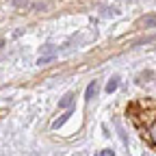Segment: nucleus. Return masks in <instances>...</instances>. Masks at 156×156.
I'll return each mask as SVG.
<instances>
[{
  "mask_svg": "<svg viewBox=\"0 0 156 156\" xmlns=\"http://www.w3.org/2000/svg\"><path fill=\"white\" fill-rule=\"evenodd\" d=\"M74 93H65L63 98H61V102H58V108H69L72 104H74Z\"/></svg>",
  "mask_w": 156,
  "mask_h": 156,
  "instance_id": "obj_2",
  "label": "nucleus"
},
{
  "mask_svg": "<svg viewBox=\"0 0 156 156\" xmlns=\"http://www.w3.org/2000/svg\"><path fill=\"white\" fill-rule=\"evenodd\" d=\"M52 58H54V54H41V56L37 58V65H48Z\"/></svg>",
  "mask_w": 156,
  "mask_h": 156,
  "instance_id": "obj_5",
  "label": "nucleus"
},
{
  "mask_svg": "<svg viewBox=\"0 0 156 156\" xmlns=\"http://www.w3.org/2000/svg\"><path fill=\"white\" fill-rule=\"evenodd\" d=\"M95 156H115V154H113V150H102V152H98Z\"/></svg>",
  "mask_w": 156,
  "mask_h": 156,
  "instance_id": "obj_9",
  "label": "nucleus"
},
{
  "mask_svg": "<svg viewBox=\"0 0 156 156\" xmlns=\"http://www.w3.org/2000/svg\"><path fill=\"white\" fill-rule=\"evenodd\" d=\"M98 91H100V83H98V80H91V83L87 85V91H85V100L91 102L93 98L98 95Z\"/></svg>",
  "mask_w": 156,
  "mask_h": 156,
  "instance_id": "obj_1",
  "label": "nucleus"
},
{
  "mask_svg": "<svg viewBox=\"0 0 156 156\" xmlns=\"http://www.w3.org/2000/svg\"><path fill=\"white\" fill-rule=\"evenodd\" d=\"M41 52H44V54H54V52H56V48H54V46H44V48H41Z\"/></svg>",
  "mask_w": 156,
  "mask_h": 156,
  "instance_id": "obj_8",
  "label": "nucleus"
},
{
  "mask_svg": "<svg viewBox=\"0 0 156 156\" xmlns=\"http://www.w3.org/2000/svg\"><path fill=\"white\" fill-rule=\"evenodd\" d=\"M13 7H17V9H30V2H28V0H13Z\"/></svg>",
  "mask_w": 156,
  "mask_h": 156,
  "instance_id": "obj_6",
  "label": "nucleus"
},
{
  "mask_svg": "<svg viewBox=\"0 0 156 156\" xmlns=\"http://www.w3.org/2000/svg\"><path fill=\"white\" fill-rule=\"evenodd\" d=\"M143 26H145V28H156V15L143 17Z\"/></svg>",
  "mask_w": 156,
  "mask_h": 156,
  "instance_id": "obj_4",
  "label": "nucleus"
},
{
  "mask_svg": "<svg viewBox=\"0 0 156 156\" xmlns=\"http://www.w3.org/2000/svg\"><path fill=\"white\" fill-rule=\"evenodd\" d=\"M117 85H119V83H117V78H111V80L106 83V93H113L117 89Z\"/></svg>",
  "mask_w": 156,
  "mask_h": 156,
  "instance_id": "obj_7",
  "label": "nucleus"
},
{
  "mask_svg": "<svg viewBox=\"0 0 156 156\" xmlns=\"http://www.w3.org/2000/svg\"><path fill=\"white\" fill-rule=\"evenodd\" d=\"M69 115H74V111H72V108H67V113H65V115H61L58 119H54V124H52V126H54V128H61V126L69 119Z\"/></svg>",
  "mask_w": 156,
  "mask_h": 156,
  "instance_id": "obj_3",
  "label": "nucleus"
}]
</instances>
